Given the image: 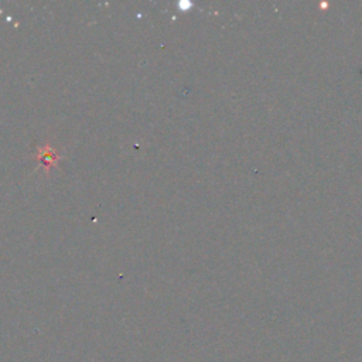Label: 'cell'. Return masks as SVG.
<instances>
[{
    "label": "cell",
    "instance_id": "6da1fadb",
    "mask_svg": "<svg viewBox=\"0 0 362 362\" xmlns=\"http://www.w3.org/2000/svg\"><path fill=\"white\" fill-rule=\"evenodd\" d=\"M36 159L43 164L46 173L48 174L51 165H57L60 159H61V156L54 150V148L50 143H47L44 148H39L37 149Z\"/></svg>",
    "mask_w": 362,
    "mask_h": 362
}]
</instances>
